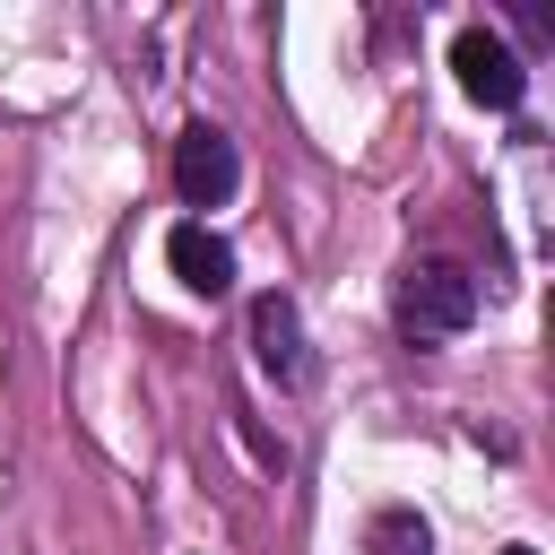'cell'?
I'll return each mask as SVG.
<instances>
[{"mask_svg":"<svg viewBox=\"0 0 555 555\" xmlns=\"http://www.w3.org/2000/svg\"><path fill=\"white\" fill-rule=\"evenodd\" d=\"M477 312H486V286H477V269L451 260V251H416V260L399 269V286H390V330H399L408 347H451V338L477 330Z\"/></svg>","mask_w":555,"mask_h":555,"instance_id":"cell-1","label":"cell"},{"mask_svg":"<svg viewBox=\"0 0 555 555\" xmlns=\"http://www.w3.org/2000/svg\"><path fill=\"white\" fill-rule=\"evenodd\" d=\"M451 78H460V95L477 113H520L529 104V52L503 26H486V17H468L451 35Z\"/></svg>","mask_w":555,"mask_h":555,"instance_id":"cell-2","label":"cell"},{"mask_svg":"<svg viewBox=\"0 0 555 555\" xmlns=\"http://www.w3.org/2000/svg\"><path fill=\"white\" fill-rule=\"evenodd\" d=\"M173 191H182L191 217H208V208H225L243 191V147H234L225 121H208V113L182 121V139H173Z\"/></svg>","mask_w":555,"mask_h":555,"instance_id":"cell-3","label":"cell"},{"mask_svg":"<svg viewBox=\"0 0 555 555\" xmlns=\"http://www.w3.org/2000/svg\"><path fill=\"white\" fill-rule=\"evenodd\" d=\"M243 338H251V364H260V382H269L278 399H295V390L312 382L304 304H295L286 286H260V295H251V312H243Z\"/></svg>","mask_w":555,"mask_h":555,"instance_id":"cell-4","label":"cell"},{"mask_svg":"<svg viewBox=\"0 0 555 555\" xmlns=\"http://www.w3.org/2000/svg\"><path fill=\"white\" fill-rule=\"evenodd\" d=\"M165 269H173L182 295H199V304H225L234 278H243V269H234V243H225L208 217H173V225H165Z\"/></svg>","mask_w":555,"mask_h":555,"instance_id":"cell-5","label":"cell"},{"mask_svg":"<svg viewBox=\"0 0 555 555\" xmlns=\"http://www.w3.org/2000/svg\"><path fill=\"white\" fill-rule=\"evenodd\" d=\"M364 555H434V520L416 503H382L364 520Z\"/></svg>","mask_w":555,"mask_h":555,"instance_id":"cell-6","label":"cell"},{"mask_svg":"<svg viewBox=\"0 0 555 555\" xmlns=\"http://www.w3.org/2000/svg\"><path fill=\"white\" fill-rule=\"evenodd\" d=\"M503 555H538V546H529V538H512V546H503Z\"/></svg>","mask_w":555,"mask_h":555,"instance_id":"cell-7","label":"cell"}]
</instances>
